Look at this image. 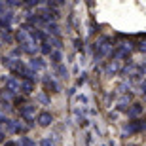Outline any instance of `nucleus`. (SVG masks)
<instances>
[{"label":"nucleus","mask_w":146,"mask_h":146,"mask_svg":"<svg viewBox=\"0 0 146 146\" xmlns=\"http://www.w3.org/2000/svg\"><path fill=\"white\" fill-rule=\"evenodd\" d=\"M125 55H129V49H127V48H121V49H118V51L114 53V57H125Z\"/></svg>","instance_id":"dca6fc26"},{"label":"nucleus","mask_w":146,"mask_h":146,"mask_svg":"<svg viewBox=\"0 0 146 146\" xmlns=\"http://www.w3.org/2000/svg\"><path fill=\"white\" fill-rule=\"evenodd\" d=\"M4 10H6V6H4V4H0V15H4Z\"/></svg>","instance_id":"5701e85b"},{"label":"nucleus","mask_w":146,"mask_h":146,"mask_svg":"<svg viewBox=\"0 0 146 146\" xmlns=\"http://www.w3.org/2000/svg\"><path fill=\"white\" fill-rule=\"evenodd\" d=\"M33 89H34V84H33V80H21V91L25 93V95H31L33 93Z\"/></svg>","instance_id":"0eeeda50"},{"label":"nucleus","mask_w":146,"mask_h":146,"mask_svg":"<svg viewBox=\"0 0 146 146\" xmlns=\"http://www.w3.org/2000/svg\"><path fill=\"white\" fill-rule=\"evenodd\" d=\"M36 49H38V46H36L34 40H31V42H27V44H23V46H21V51H25V53H29V55H34V53H36Z\"/></svg>","instance_id":"39448f33"},{"label":"nucleus","mask_w":146,"mask_h":146,"mask_svg":"<svg viewBox=\"0 0 146 146\" xmlns=\"http://www.w3.org/2000/svg\"><path fill=\"white\" fill-rule=\"evenodd\" d=\"M0 101H2V93H0Z\"/></svg>","instance_id":"a878e982"},{"label":"nucleus","mask_w":146,"mask_h":146,"mask_svg":"<svg viewBox=\"0 0 146 146\" xmlns=\"http://www.w3.org/2000/svg\"><path fill=\"white\" fill-rule=\"evenodd\" d=\"M42 51H44V53H49V55H51V46H49L48 42H44L42 44Z\"/></svg>","instance_id":"6ab92c4d"},{"label":"nucleus","mask_w":146,"mask_h":146,"mask_svg":"<svg viewBox=\"0 0 146 146\" xmlns=\"http://www.w3.org/2000/svg\"><path fill=\"white\" fill-rule=\"evenodd\" d=\"M57 74L63 76V78H66V68H65L63 65H59V66H57Z\"/></svg>","instance_id":"a211bd4d"},{"label":"nucleus","mask_w":146,"mask_h":146,"mask_svg":"<svg viewBox=\"0 0 146 146\" xmlns=\"http://www.w3.org/2000/svg\"><path fill=\"white\" fill-rule=\"evenodd\" d=\"M141 87H142V93H144V95H146V80H144V82H142V84H141Z\"/></svg>","instance_id":"4be33fe9"},{"label":"nucleus","mask_w":146,"mask_h":146,"mask_svg":"<svg viewBox=\"0 0 146 146\" xmlns=\"http://www.w3.org/2000/svg\"><path fill=\"white\" fill-rule=\"evenodd\" d=\"M6 91L13 93V95H15L17 91H21V80H17V78H13V76L6 78Z\"/></svg>","instance_id":"f257e3e1"},{"label":"nucleus","mask_w":146,"mask_h":146,"mask_svg":"<svg viewBox=\"0 0 146 146\" xmlns=\"http://www.w3.org/2000/svg\"><path fill=\"white\" fill-rule=\"evenodd\" d=\"M4 141V133H2V131H0V142Z\"/></svg>","instance_id":"393cba45"},{"label":"nucleus","mask_w":146,"mask_h":146,"mask_svg":"<svg viewBox=\"0 0 146 146\" xmlns=\"http://www.w3.org/2000/svg\"><path fill=\"white\" fill-rule=\"evenodd\" d=\"M139 51L146 53V42H141V44H139Z\"/></svg>","instance_id":"412c9836"},{"label":"nucleus","mask_w":146,"mask_h":146,"mask_svg":"<svg viewBox=\"0 0 146 146\" xmlns=\"http://www.w3.org/2000/svg\"><path fill=\"white\" fill-rule=\"evenodd\" d=\"M19 146H36L34 141H31L29 137H21V141H19Z\"/></svg>","instance_id":"2eb2a0df"},{"label":"nucleus","mask_w":146,"mask_h":146,"mask_svg":"<svg viewBox=\"0 0 146 146\" xmlns=\"http://www.w3.org/2000/svg\"><path fill=\"white\" fill-rule=\"evenodd\" d=\"M49 57H51V61H53L57 66L61 65V51H57V49H55V51H51V55H49Z\"/></svg>","instance_id":"4468645a"},{"label":"nucleus","mask_w":146,"mask_h":146,"mask_svg":"<svg viewBox=\"0 0 146 146\" xmlns=\"http://www.w3.org/2000/svg\"><path fill=\"white\" fill-rule=\"evenodd\" d=\"M44 87H46V91H48V93H55V91H57V84L51 82L49 78H44Z\"/></svg>","instance_id":"9b49d317"},{"label":"nucleus","mask_w":146,"mask_h":146,"mask_svg":"<svg viewBox=\"0 0 146 146\" xmlns=\"http://www.w3.org/2000/svg\"><path fill=\"white\" fill-rule=\"evenodd\" d=\"M21 118H25L27 121H33L34 116H36V106H33V104H25V106H21Z\"/></svg>","instance_id":"f03ea898"},{"label":"nucleus","mask_w":146,"mask_h":146,"mask_svg":"<svg viewBox=\"0 0 146 146\" xmlns=\"http://www.w3.org/2000/svg\"><path fill=\"white\" fill-rule=\"evenodd\" d=\"M31 68L33 70H42V68H46V61L42 57H33L31 59Z\"/></svg>","instance_id":"20e7f679"},{"label":"nucleus","mask_w":146,"mask_h":146,"mask_svg":"<svg viewBox=\"0 0 146 146\" xmlns=\"http://www.w3.org/2000/svg\"><path fill=\"white\" fill-rule=\"evenodd\" d=\"M144 129V123H142L141 119H135V121H131L129 125H127V133H137V131Z\"/></svg>","instance_id":"6e6552de"},{"label":"nucleus","mask_w":146,"mask_h":146,"mask_svg":"<svg viewBox=\"0 0 146 146\" xmlns=\"http://www.w3.org/2000/svg\"><path fill=\"white\" fill-rule=\"evenodd\" d=\"M6 146H19V144H17V142H11V141H8V142H6Z\"/></svg>","instance_id":"b1692460"},{"label":"nucleus","mask_w":146,"mask_h":146,"mask_svg":"<svg viewBox=\"0 0 146 146\" xmlns=\"http://www.w3.org/2000/svg\"><path fill=\"white\" fill-rule=\"evenodd\" d=\"M15 38L21 42V46L23 44H27V42H31V34H29V31H25V29H21V31H17V34H15Z\"/></svg>","instance_id":"423d86ee"},{"label":"nucleus","mask_w":146,"mask_h":146,"mask_svg":"<svg viewBox=\"0 0 146 146\" xmlns=\"http://www.w3.org/2000/svg\"><path fill=\"white\" fill-rule=\"evenodd\" d=\"M11 19H13V17H11V13H4V15L0 17V29H6V31H8Z\"/></svg>","instance_id":"9d476101"},{"label":"nucleus","mask_w":146,"mask_h":146,"mask_svg":"<svg viewBox=\"0 0 146 146\" xmlns=\"http://www.w3.org/2000/svg\"><path fill=\"white\" fill-rule=\"evenodd\" d=\"M48 31H49L51 34H59V27H57V25H51V23L48 25Z\"/></svg>","instance_id":"f3484780"},{"label":"nucleus","mask_w":146,"mask_h":146,"mask_svg":"<svg viewBox=\"0 0 146 146\" xmlns=\"http://www.w3.org/2000/svg\"><path fill=\"white\" fill-rule=\"evenodd\" d=\"M4 125H6V129L10 131V133H15L17 131V121H13V119H6Z\"/></svg>","instance_id":"ddd939ff"},{"label":"nucleus","mask_w":146,"mask_h":146,"mask_svg":"<svg viewBox=\"0 0 146 146\" xmlns=\"http://www.w3.org/2000/svg\"><path fill=\"white\" fill-rule=\"evenodd\" d=\"M2 38H4V42H11V34H10V31H6V33L2 34Z\"/></svg>","instance_id":"aec40b11"},{"label":"nucleus","mask_w":146,"mask_h":146,"mask_svg":"<svg viewBox=\"0 0 146 146\" xmlns=\"http://www.w3.org/2000/svg\"><path fill=\"white\" fill-rule=\"evenodd\" d=\"M51 121H53V116H51L49 112H46V110H44V112L38 114V123L42 125V127H48Z\"/></svg>","instance_id":"7ed1b4c3"},{"label":"nucleus","mask_w":146,"mask_h":146,"mask_svg":"<svg viewBox=\"0 0 146 146\" xmlns=\"http://www.w3.org/2000/svg\"><path fill=\"white\" fill-rule=\"evenodd\" d=\"M127 114H129L131 118H137V116H141V114H142V104L135 103V104H133V106H131L129 110H127Z\"/></svg>","instance_id":"1a4fd4ad"},{"label":"nucleus","mask_w":146,"mask_h":146,"mask_svg":"<svg viewBox=\"0 0 146 146\" xmlns=\"http://www.w3.org/2000/svg\"><path fill=\"white\" fill-rule=\"evenodd\" d=\"M118 70H119V65H118V61H112L110 65H106V74H116Z\"/></svg>","instance_id":"f8f14e48"}]
</instances>
